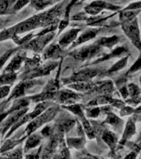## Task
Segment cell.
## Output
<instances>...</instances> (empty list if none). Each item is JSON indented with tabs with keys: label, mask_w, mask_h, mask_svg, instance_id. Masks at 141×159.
Returning a JSON list of instances; mask_svg holds the SVG:
<instances>
[{
	"label": "cell",
	"mask_w": 141,
	"mask_h": 159,
	"mask_svg": "<svg viewBox=\"0 0 141 159\" xmlns=\"http://www.w3.org/2000/svg\"><path fill=\"white\" fill-rule=\"evenodd\" d=\"M121 28L133 46H135L139 52H141L140 31H139L137 18L135 17L130 21L121 22Z\"/></svg>",
	"instance_id": "cell-1"
},
{
	"label": "cell",
	"mask_w": 141,
	"mask_h": 159,
	"mask_svg": "<svg viewBox=\"0 0 141 159\" xmlns=\"http://www.w3.org/2000/svg\"><path fill=\"white\" fill-rule=\"evenodd\" d=\"M101 51H102V47L99 46L97 43L95 42L93 44L84 46L79 49L75 50L70 53V56L79 61H87L97 56Z\"/></svg>",
	"instance_id": "cell-2"
},
{
	"label": "cell",
	"mask_w": 141,
	"mask_h": 159,
	"mask_svg": "<svg viewBox=\"0 0 141 159\" xmlns=\"http://www.w3.org/2000/svg\"><path fill=\"white\" fill-rule=\"evenodd\" d=\"M58 109H59V108L57 106L51 107V108H49L48 110H46V112H45V113H43L42 114H41L40 115L36 117L34 120H33V121L28 125V127H27V130H26L27 134H32V132H34L36 129L40 128L42 124H45L47 122H49V120H51V119L54 118V115L56 114Z\"/></svg>",
	"instance_id": "cell-3"
},
{
	"label": "cell",
	"mask_w": 141,
	"mask_h": 159,
	"mask_svg": "<svg viewBox=\"0 0 141 159\" xmlns=\"http://www.w3.org/2000/svg\"><path fill=\"white\" fill-rule=\"evenodd\" d=\"M100 74V70L96 68H85L75 72L73 75L64 80V83L71 84L74 82L79 81H89L92 78L96 77Z\"/></svg>",
	"instance_id": "cell-4"
},
{
	"label": "cell",
	"mask_w": 141,
	"mask_h": 159,
	"mask_svg": "<svg viewBox=\"0 0 141 159\" xmlns=\"http://www.w3.org/2000/svg\"><path fill=\"white\" fill-rule=\"evenodd\" d=\"M121 7L116 5L111 4L105 2L103 0H95L91 3H89L87 7H84V11L86 13L92 16L98 15L104 9H109L111 11H118Z\"/></svg>",
	"instance_id": "cell-5"
},
{
	"label": "cell",
	"mask_w": 141,
	"mask_h": 159,
	"mask_svg": "<svg viewBox=\"0 0 141 159\" xmlns=\"http://www.w3.org/2000/svg\"><path fill=\"white\" fill-rule=\"evenodd\" d=\"M55 98L58 99V101L62 104H75V102L80 99V96L76 93H74V91H71L69 89H64L62 91L58 92Z\"/></svg>",
	"instance_id": "cell-6"
},
{
	"label": "cell",
	"mask_w": 141,
	"mask_h": 159,
	"mask_svg": "<svg viewBox=\"0 0 141 159\" xmlns=\"http://www.w3.org/2000/svg\"><path fill=\"white\" fill-rule=\"evenodd\" d=\"M93 91H96L101 95H107V96H111L115 91L113 82L111 80H105V81L97 82L96 83L95 88Z\"/></svg>",
	"instance_id": "cell-7"
},
{
	"label": "cell",
	"mask_w": 141,
	"mask_h": 159,
	"mask_svg": "<svg viewBox=\"0 0 141 159\" xmlns=\"http://www.w3.org/2000/svg\"><path fill=\"white\" fill-rule=\"evenodd\" d=\"M80 32L79 28H72L62 35L59 40V45L61 47H66L77 39L78 34Z\"/></svg>",
	"instance_id": "cell-8"
},
{
	"label": "cell",
	"mask_w": 141,
	"mask_h": 159,
	"mask_svg": "<svg viewBox=\"0 0 141 159\" xmlns=\"http://www.w3.org/2000/svg\"><path fill=\"white\" fill-rule=\"evenodd\" d=\"M136 132V126H135V119L134 118H130L126 124L125 129H124L123 134H122V139H121L120 144L124 145L130 139L132 138L134 134H135Z\"/></svg>",
	"instance_id": "cell-9"
},
{
	"label": "cell",
	"mask_w": 141,
	"mask_h": 159,
	"mask_svg": "<svg viewBox=\"0 0 141 159\" xmlns=\"http://www.w3.org/2000/svg\"><path fill=\"white\" fill-rule=\"evenodd\" d=\"M99 31H100V29L96 28V27H94V28H88V29L85 30L79 36L78 39H76V42H74V43L73 44V47H75L77 46H79V45L83 44L85 42L93 39V38H95L96 37V35L99 32Z\"/></svg>",
	"instance_id": "cell-10"
},
{
	"label": "cell",
	"mask_w": 141,
	"mask_h": 159,
	"mask_svg": "<svg viewBox=\"0 0 141 159\" xmlns=\"http://www.w3.org/2000/svg\"><path fill=\"white\" fill-rule=\"evenodd\" d=\"M129 53V50L126 48V47H116V49L111 51V52L108 53V54H104V56L99 59L96 60L92 62V64H97L99 62L104 61H107V60H110L111 58H115V57H121V56H124V55Z\"/></svg>",
	"instance_id": "cell-11"
},
{
	"label": "cell",
	"mask_w": 141,
	"mask_h": 159,
	"mask_svg": "<svg viewBox=\"0 0 141 159\" xmlns=\"http://www.w3.org/2000/svg\"><path fill=\"white\" fill-rule=\"evenodd\" d=\"M95 85H96V83H93L92 80H89V81H79L71 83L69 84V87L70 89H74L76 91L86 93V92L93 91Z\"/></svg>",
	"instance_id": "cell-12"
},
{
	"label": "cell",
	"mask_w": 141,
	"mask_h": 159,
	"mask_svg": "<svg viewBox=\"0 0 141 159\" xmlns=\"http://www.w3.org/2000/svg\"><path fill=\"white\" fill-rule=\"evenodd\" d=\"M57 65H58L57 62H48V63H46V64L45 65V66H43L38 67V68H36V70H34L32 72V74L29 75V78L46 75L49 74V72L51 71V70H53L56 67Z\"/></svg>",
	"instance_id": "cell-13"
},
{
	"label": "cell",
	"mask_w": 141,
	"mask_h": 159,
	"mask_svg": "<svg viewBox=\"0 0 141 159\" xmlns=\"http://www.w3.org/2000/svg\"><path fill=\"white\" fill-rule=\"evenodd\" d=\"M106 114V118L105 119V123L108 124L113 127L115 130L117 132H120L123 126V120L121 119L118 116H116V114H113L112 112L108 111Z\"/></svg>",
	"instance_id": "cell-14"
},
{
	"label": "cell",
	"mask_w": 141,
	"mask_h": 159,
	"mask_svg": "<svg viewBox=\"0 0 141 159\" xmlns=\"http://www.w3.org/2000/svg\"><path fill=\"white\" fill-rule=\"evenodd\" d=\"M101 138H102V140L108 145L111 151L114 152V150L116 149V143H117V139L115 134L106 129H104L101 134Z\"/></svg>",
	"instance_id": "cell-15"
},
{
	"label": "cell",
	"mask_w": 141,
	"mask_h": 159,
	"mask_svg": "<svg viewBox=\"0 0 141 159\" xmlns=\"http://www.w3.org/2000/svg\"><path fill=\"white\" fill-rule=\"evenodd\" d=\"M120 41V37L117 36H112V37H104L100 38L96 42V43L102 47H107L109 49H111L112 47L116 45Z\"/></svg>",
	"instance_id": "cell-16"
},
{
	"label": "cell",
	"mask_w": 141,
	"mask_h": 159,
	"mask_svg": "<svg viewBox=\"0 0 141 159\" xmlns=\"http://www.w3.org/2000/svg\"><path fill=\"white\" fill-rule=\"evenodd\" d=\"M62 47L59 44H54L49 46L45 51L44 57L46 59L49 58H58L62 53Z\"/></svg>",
	"instance_id": "cell-17"
},
{
	"label": "cell",
	"mask_w": 141,
	"mask_h": 159,
	"mask_svg": "<svg viewBox=\"0 0 141 159\" xmlns=\"http://www.w3.org/2000/svg\"><path fill=\"white\" fill-rule=\"evenodd\" d=\"M141 9H124L120 13V21L121 22H126L133 19L140 12Z\"/></svg>",
	"instance_id": "cell-18"
},
{
	"label": "cell",
	"mask_w": 141,
	"mask_h": 159,
	"mask_svg": "<svg viewBox=\"0 0 141 159\" xmlns=\"http://www.w3.org/2000/svg\"><path fill=\"white\" fill-rule=\"evenodd\" d=\"M127 62H128V57L126 56V57H123V58H121V60H119L117 62H116V63H115V64L106 71V74L111 75L113 74V73H116V72L119 71V70H121V69H123V68L126 67V66L127 65Z\"/></svg>",
	"instance_id": "cell-19"
},
{
	"label": "cell",
	"mask_w": 141,
	"mask_h": 159,
	"mask_svg": "<svg viewBox=\"0 0 141 159\" xmlns=\"http://www.w3.org/2000/svg\"><path fill=\"white\" fill-rule=\"evenodd\" d=\"M22 61H23V58L21 56H19V55L16 56L11 61V63L7 66V68L5 69L4 72H13L18 70L20 68L21 64H22Z\"/></svg>",
	"instance_id": "cell-20"
},
{
	"label": "cell",
	"mask_w": 141,
	"mask_h": 159,
	"mask_svg": "<svg viewBox=\"0 0 141 159\" xmlns=\"http://www.w3.org/2000/svg\"><path fill=\"white\" fill-rule=\"evenodd\" d=\"M85 143H86L85 139H84L83 137L82 138V136L80 138H77V139H74V138H68L67 139L68 145L76 149L82 148L84 146Z\"/></svg>",
	"instance_id": "cell-21"
},
{
	"label": "cell",
	"mask_w": 141,
	"mask_h": 159,
	"mask_svg": "<svg viewBox=\"0 0 141 159\" xmlns=\"http://www.w3.org/2000/svg\"><path fill=\"white\" fill-rule=\"evenodd\" d=\"M16 77H17V75L14 71L4 73L0 76V86L6 85L7 84H11L16 80Z\"/></svg>",
	"instance_id": "cell-22"
},
{
	"label": "cell",
	"mask_w": 141,
	"mask_h": 159,
	"mask_svg": "<svg viewBox=\"0 0 141 159\" xmlns=\"http://www.w3.org/2000/svg\"><path fill=\"white\" fill-rule=\"evenodd\" d=\"M40 143H41V137L37 134H32V136L27 139L26 145H25V149L27 150V149L33 148L37 145H39Z\"/></svg>",
	"instance_id": "cell-23"
},
{
	"label": "cell",
	"mask_w": 141,
	"mask_h": 159,
	"mask_svg": "<svg viewBox=\"0 0 141 159\" xmlns=\"http://www.w3.org/2000/svg\"><path fill=\"white\" fill-rule=\"evenodd\" d=\"M28 104H29V99H18L17 101L15 102L14 104L12 105V108L7 111V114H8V113H11V112L20 110V109H22V108H25V107L28 106Z\"/></svg>",
	"instance_id": "cell-24"
},
{
	"label": "cell",
	"mask_w": 141,
	"mask_h": 159,
	"mask_svg": "<svg viewBox=\"0 0 141 159\" xmlns=\"http://www.w3.org/2000/svg\"><path fill=\"white\" fill-rule=\"evenodd\" d=\"M128 89V94L129 97H134V96H138L141 93V88L138 86L137 84H133L131 83L127 86Z\"/></svg>",
	"instance_id": "cell-25"
},
{
	"label": "cell",
	"mask_w": 141,
	"mask_h": 159,
	"mask_svg": "<svg viewBox=\"0 0 141 159\" xmlns=\"http://www.w3.org/2000/svg\"><path fill=\"white\" fill-rule=\"evenodd\" d=\"M141 70V52H140V55H139V57H138V59L136 60V61L132 65V66L129 69V70L126 72V75H130L131 74H134V73H135V72L139 71V70Z\"/></svg>",
	"instance_id": "cell-26"
},
{
	"label": "cell",
	"mask_w": 141,
	"mask_h": 159,
	"mask_svg": "<svg viewBox=\"0 0 141 159\" xmlns=\"http://www.w3.org/2000/svg\"><path fill=\"white\" fill-rule=\"evenodd\" d=\"M101 113V109L99 107H95L91 108L87 110V116L89 118H97Z\"/></svg>",
	"instance_id": "cell-27"
},
{
	"label": "cell",
	"mask_w": 141,
	"mask_h": 159,
	"mask_svg": "<svg viewBox=\"0 0 141 159\" xmlns=\"http://www.w3.org/2000/svg\"><path fill=\"white\" fill-rule=\"evenodd\" d=\"M10 5V0H0V14H3L7 12Z\"/></svg>",
	"instance_id": "cell-28"
},
{
	"label": "cell",
	"mask_w": 141,
	"mask_h": 159,
	"mask_svg": "<svg viewBox=\"0 0 141 159\" xmlns=\"http://www.w3.org/2000/svg\"><path fill=\"white\" fill-rule=\"evenodd\" d=\"M32 3L36 7L39 8V9H41V8H43V7L49 4V2H48L46 0H33Z\"/></svg>",
	"instance_id": "cell-29"
},
{
	"label": "cell",
	"mask_w": 141,
	"mask_h": 159,
	"mask_svg": "<svg viewBox=\"0 0 141 159\" xmlns=\"http://www.w3.org/2000/svg\"><path fill=\"white\" fill-rule=\"evenodd\" d=\"M135 112V109L130 106H123L121 109V116H126V115H130V114H133Z\"/></svg>",
	"instance_id": "cell-30"
},
{
	"label": "cell",
	"mask_w": 141,
	"mask_h": 159,
	"mask_svg": "<svg viewBox=\"0 0 141 159\" xmlns=\"http://www.w3.org/2000/svg\"><path fill=\"white\" fill-rule=\"evenodd\" d=\"M30 2V0H17L16 3L13 6V10L14 11H17V10H20L21 8L24 7L25 5H27L28 2Z\"/></svg>",
	"instance_id": "cell-31"
},
{
	"label": "cell",
	"mask_w": 141,
	"mask_h": 159,
	"mask_svg": "<svg viewBox=\"0 0 141 159\" xmlns=\"http://www.w3.org/2000/svg\"><path fill=\"white\" fill-rule=\"evenodd\" d=\"M14 52V51H9V52H7V53H5L4 55H2V57H0V69L2 68V66L4 65V63L6 61H7V60L9 58V57L11 56V54H12V52Z\"/></svg>",
	"instance_id": "cell-32"
},
{
	"label": "cell",
	"mask_w": 141,
	"mask_h": 159,
	"mask_svg": "<svg viewBox=\"0 0 141 159\" xmlns=\"http://www.w3.org/2000/svg\"><path fill=\"white\" fill-rule=\"evenodd\" d=\"M69 20L68 19V18H64V20H62L61 22H60V23H59V32H61V31H63V30L65 28V27L69 25Z\"/></svg>",
	"instance_id": "cell-33"
},
{
	"label": "cell",
	"mask_w": 141,
	"mask_h": 159,
	"mask_svg": "<svg viewBox=\"0 0 141 159\" xmlns=\"http://www.w3.org/2000/svg\"><path fill=\"white\" fill-rule=\"evenodd\" d=\"M120 92H121V96L123 97V99H126L129 97L128 89H127V86H121V89H120Z\"/></svg>",
	"instance_id": "cell-34"
},
{
	"label": "cell",
	"mask_w": 141,
	"mask_h": 159,
	"mask_svg": "<svg viewBox=\"0 0 141 159\" xmlns=\"http://www.w3.org/2000/svg\"><path fill=\"white\" fill-rule=\"evenodd\" d=\"M50 134H51V129L49 128V126H46L45 127L44 129L41 131V134L42 135H44L45 137H48L50 135Z\"/></svg>",
	"instance_id": "cell-35"
},
{
	"label": "cell",
	"mask_w": 141,
	"mask_h": 159,
	"mask_svg": "<svg viewBox=\"0 0 141 159\" xmlns=\"http://www.w3.org/2000/svg\"><path fill=\"white\" fill-rule=\"evenodd\" d=\"M124 2H132V1H138V0H121Z\"/></svg>",
	"instance_id": "cell-36"
},
{
	"label": "cell",
	"mask_w": 141,
	"mask_h": 159,
	"mask_svg": "<svg viewBox=\"0 0 141 159\" xmlns=\"http://www.w3.org/2000/svg\"><path fill=\"white\" fill-rule=\"evenodd\" d=\"M139 81H140V84H141V76H140V78H139ZM141 88V87H140Z\"/></svg>",
	"instance_id": "cell-37"
}]
</instances>
